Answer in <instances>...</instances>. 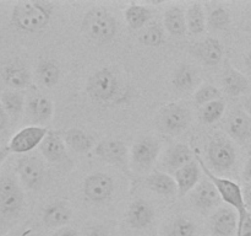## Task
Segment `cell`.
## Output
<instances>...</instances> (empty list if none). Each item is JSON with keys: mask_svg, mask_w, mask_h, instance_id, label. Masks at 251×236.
<instances>
[{"mask_svg": "<svg viewBox=\"0 0 251 236\" xmlns=\"http://www.w3.org/2000/svg\"><path fill=\"white\" fill-rule=\"evenodd\" d=\"M163 27L172 36H184L188 32L185 10L179 5L168 7L163 15Z\"/></svg>", "mask_w": 251, "mask_h": 236, "instance_id": "4316f807", "label": "cell"}, {"mask_svg": "<svg viewBox=\"0 0 251 236\" xmlns=\"http://www.w3.org/2000/svg\"><path fill=\"white\" fill-rule=\"evenodd\" d=\"M81 31L90 41L108 43L117 34L118 25L110 11L105 7L97 6L85 14L81 22Z\"/></svg>", "mask_w": 251, "mask_h": 236, "instance_id": "3957f363", "label": "cell"}, {"mask_svg": "<svg viewBox=\"0 0 251 236\" xmlns=\"http://www.w3.org/2000/svg\"><path fill=\"white\" fill-rule=\"evenodd\" d=\"M199 74L195 69L189 64H181L176 68L174 71L173 79H172V84L174 88L178 91L185 92V91H190L198 85Z\"/></svg>", "mask_w": 251, "mask_h": 236, "instance_id": "f546056e", "label": "cell"}, {"mask_svg": "<svg viewBox=\"0 0 251 236\" xmlns=\"http://www.w3.org/2000/svg\"><path fill=\"white\" fill-rule=\"evenodd\" d=\"M161 152V143L152 137H142L132 144L130 150V161L137 171H149Z\"/></svg>", "mask_w": 251, "mask_h": 236, "instance_id": "9c48e42d", "label": "cell"}, {"mask_svg": "<svg viewBox=\"0 0 251 236\" xmlns=\"http://www.w3.org/2000/svg\"><path fill=\"white\" fill-rule=\"evenodd\" d=\"M125 21L131 30H141L152 19V11L141 4H130L124 11Z\"/></svg>", "mask_w": 251, "mask_h": 236, "instance_id": "4dcf8cb0", "label": "cell"}, {"mask_svg": "<svg viewBox=\"0 0 251 236\" xmlns=\"http://www.w3.org/2000/svg\"><path fill=\"white\" fill-rule=\"evenodd\" d=\"M26 113L32 123L42 125L49 123L54 116L53 101L46 95L36 93L26 101Z\"/></svg>", "mask_w": 251, "mask_h": 236, "instance_id": "4fadbf2b", "label": "cell"}, {"mask_svg": "<svg viewBox=\"0 0 251 236\" xmlns=\"http://www.w3.org/2000/svg\"><path fill=\"white\" fill-rule=\"evenodd\" d=\"M93 151L102 161L118 166L124 171H127L129 150H127L126 144L122 140L103 139L96 144Z\"/></svg>", "mask_w": 251, "mask_h": 236, "instance_id": "7c38bea8", "label": "cell"}, {"mask_svg": "<svg viewBox=\"0 0 251 236\" xmlns=\"http://www.w3.org/2000/svg\"><path fill=\"white\" fill-rule=\"evenodd\" d=\"M63 139L66 147L78 154H86L95 149L96 147L95 138L80 128H70V129L65 130Z\"/></svg>", "mask_w": 251, "mask_h": 236, "instance_id": "d4e9b609", "label": "cell"}, {"mask_svg": "<svg viewBox=\"0 0 251 236\" xmlns=\"http://www.w3.org/2000/svg\"><path fill=\"white\" fill-rule=\"evenodd\" d=\"M42 156L50 164H63L68 160V147L63 137L55 130H48L46 138L39 145Z\"/></svg>", "mask_w": 251, "mask_h": 236, "instance_id": "9a60e30c", "label": "cell"}, {"mask_svg": "<svg viewBox=\"0 0 251 236\" xmlns=\"http://www.w3.org/2000/svg\"><path fill=\"white\" fill-rule=\"evenodd\" d=\"M85 236H109V231L105 226L103 225H95L91 226L86 230Z\"/></svg>", "mask_w": 251, "mask_h": 236, "instance_id": "f35d334b", "label": "cell"}, {"mask_svg": "<svg viewBox=\"0 0 251 236\" xmlns=\"http://www.w3.org/2000/svg\"><path fill=\"white\" fill-rule=\"evenodd\" d=\"M55 5L51 1H19L11 11V24L19 31L37 33L46 29L50 22Z\"/></svg>", "mask_w": 251, "mask_h": 236, "instance_id": "6da1fadb", "label": "cell"}, {"mask_svg": "<svg viewBox=\"0 0 251 236\" xmlns=\"http://www.w3.org/2000/svg\"><path fill=\"white\" fill-rule=\"evenodd\" d=\"M53 236H80V234L76 229L71 228V226H64V228L58 229Z\"/></svg>", "mask_w": 251, "mask_h": 236, "instance_id": "60d3db41", "label": "cell"}, {"mask_svg": "<svg viewBox=\"0 0 251 236\" xmlns=\"http://www.w3.org/2000/svg\"><path fill=\"white\" fill-rule=\"evenodd\" d=\"M230 25V14L226 7L215 6L211 9L207 16V26L210 29L216 30V31H223L227 30Z\"/></svg>", "mask_w": 251, "mask_h": 236, "instance_id": "d590c367", "label": "cell"}, {"mask_svg": "<svg viewBox=\"0 0 251 236\" xmlns=\"http://www.w3.org/2000/svg\"><path fill=\"white\" fill-rule=\"evenodd\" d=\"M115 183L112 176L104 172L88 175L83 181L82 192L85 198L91 203H105L114 193Z\"/></svg>", "mask_w": 251, "mask_h": 236, "instance_id": "30bf717a", "label": "cell"}, {"mask_svg": "<svg viewBox=\"0 0 251 236\" xmlns=\"http://www.w3.org/2000/svg\"><path fill=\"white\" fill-rule=\"evenodd\" d=\"M173 177L176 182V186H178L179 197H184L188 193H191V191L201 181V167L198 160L195 159L185 166L176 170Z\"/></svg>", "mask_w": 251, "mask_h": 236, "instance_id": "44dd1931", "label": "cell"}, {"mask_svg": "<svg viewBox=\"0 0 251 236\" xmlns=\"http://www.w3.org/2000/svg\"><path fill=\"white\" fill-rule=\"evenodd\" d=\"M195 159L198 160L199 165H200L201 170L203 171L205 176L215 184V187L217 188L222 201H225L228 206H232L233 209H235L238 213V216L247 213L248 209L247 206H245L244 197H243L242 187H240L237 182L232 181V179L226 178V177H220L217 176V175H215V172L211 171L210 167L206 166L205 162H203V160L201 159V156L199 154H195Z\"/></svg>", "mask_w": 251, "mask_h": 236, "instance_id": "277c9868", "label": "cell"}, {"mask_svg": "<svg viewBox=\"0 0 251 236\" xmlns=\"http://www.w3.org/2000/svg\"><path fill=\"white\" fill-rule=\"evenodd\" d=\"M188 32L193 36H199L206 31L207 16L201 2H193L185 11Z\"/></svg>", "mask_w": 251, "mask_h": 236, "instance_id": "83f0119b", "label": "cell"}, {"mask_svg": "<svg viewBox=\"0 0 251 236\" xmlns=\"http://www.w3.org/2000/svg\"><path fill=\"white\" fill-rule=\"evenodd\" d=\"M221 96L222 93H221L220 88H217L212 84H203L194 93V101L196 105L202 107L212 101L221 100Z\"/></svg>", "mask_w": 251, "mask_h": 236, "instance_id": "8d00e7d4", "label": "cell"}, {"mask_svg": "<svg viewBox=\"0 0 251 236\" xmlns=\"http://www.w3.org/2000/svg\"><path fill=\"white\" fill-rule=\"evenodd\" d=\"M1 79L10 90L21 91L27 88L32 83L29 69L21 61H11L1 69Z\"/></svg>", "mask_w": 251, "mask_h": 236, "instance_id": "e0dca14e", "label": "cell"}, {"mask_svg": "<svg viewBox=\"0 0 251 236\" xmlns=\"http://www.w3.org/2000/svg\"><path fill=\"white\" fill-rule=\"evenodd\" d=\"M9 123H10V117L6 113V111H5L1 101H0V133L6 130V128L9 127Z\"/></svg>", "mask_w": 251, "mask_h": 236, "instance_id": "ab89813d", "label": "cell"}, {"mask_svg": "<svg viewBox=\"0 0 251 236\" xmlns=\"http://www.w3.org/2000/svg\"><path fill=\"white\" fill-rule=\"evenodd\" d=\"M0 101H1L6 113L9 115L10 119H20L25 108H26V100H25V95L21 91H2V92H0Z\"/></svg>", "mask_w": 251, "mask_h": 236, "instance_id": "f1b7e54d", "label": "cell"}, {"mask_svg": "<svg viewBox=\"0 0 251 236\" xmlns=\"http://www.w3.org/2000/svg\"><path fill=\"white\" fill-rule=\"evenodd\" d=\"M36 71L39 81L46 88H53L60 80V66L51 59H42Z\"/></svg>", "mask_w": 251, "mask_h": 236, "instance_id": "1f68e13d", "label": "cell"}, {"mask_svg": "<svg viewBox=\"0 0 251 236\" xmlns=\"http://www.w3.org/2000/svg\"><path fill=\"white\" fill-rule=\"evenodd\" d=\"M48 130V128L43 127V125H26L20 129L16 134L12 135V138L10 139L9 144H7L10 152L28 154L37 147L39 148Z\"/></svg>", "mask_w": 251, "mask_h": 236, "instance_id": "8fae6325", "label": "cell"}, {"mask_svg": "<svg viewBox=\"0 0 251 236\" xmlns=\"http://www.w3.org/2000/svg\"><path fill=\"white\" fill-rule=\"evenodd\" d=\"M9 154H10V150L7 145L6 147H0V166L4 164V161L7 159Z\"/></svg>", "mask_w": 251, "mask_h": 236, "instance_id": "f6af8a7d", "label": "cell"}, {"mask_svg": "<svg viewBox=\"0 0 251 236\" xmlns=\"http://www.w3.org/2000/svg\"><path fill=\"white\" fill-rule=\"evenodd\" d=\"M86 91L96 102L108 103L114 100L119 91V80L109 68H100L88 78Z\"/></svg>", "mask_w": 251, "mask_h": 236, "instance_id": "5b68a950", "label": "cell"}, {"mask_svg": "<svg viewBox=\"0 0 251 236\" xmlns=\"http://www.w3.org/2000/svg\"><path fill=\"white\" fill-rule=\"evenodd\" d=\"M207 159L216 171H228L237 161V150L229 138L221 134L215 135L208 143Z\"/></svg>", "mask_w": 251, "mask_h": 236, "instance_id": "8992f818", "label": "cell"}, {"mask_svg": "<svg viewBox=\"0 0 251 236\" xmlns=\"http://www.w3.org/2000/svg\"><path fill=\"white\" fill-rule=\"evenodd\" d=\"M15 174L21 186L29 191H37L41 188L46 178L44 165L33 155L20 157L16 162Z\"/></svg>", "mask_w": 251, "mask_h": 236, "instance_id": "ba28073f", "label": "cell"}, {"mask_svg": "<svg viewBox=\"0 0 251 236\" xmlns=\"http://www.w3.org/2000/svg\"><path fill=\"white\" fill-rule=\"evenodd\" d=\"M25 194L16 174L4 172L0 176V226L11 223L21 214Z\"/></svg>", "mask_w": 251, "mask_h": 236, "instance_id": "7a4b0ae2", "label": "cell"}, {"mask_svg": "<svg viewBox=\"0 0 251 236\" xmlns=\"http://www.w3.org/2000/svg\"><path fill=\"white\" fill-rule=\"evenodd\" d=\"M238 213L232 206L217 209L210 221L213 236H235L238 229Z\"/></svg>", "mask_w": 251, "mask_h": 236, "instance_id": "5bb4252c", "label": "cell"}, {"mask_svg": "<svg viewBox=\"0 0 251 236\" xmlns=\"http://www.w3.org/2000/svg\"><path fill=\"white\" fill-rule=\"evenodd\" d=\"M243 178L247 181V183H251V156L247 160L243 171Z\"/></svg>", "mask_w": 251, "mask_h": 236, "instance_id": "7bdbcfd3", "label": "cell"}, {"mask_svg": "<svg viewBox=\"0 0 251 236\" xmlns=\"http://www.w3.org/2000/svg\"><path fill=\"white\" fill-rule=\"evenodd\" d=\"M9 236H25V234H19V233H15V234H11V235Z\"/></svg>", "mask_w": 251, "mask_h": 236, "instance_id": "7dc6e473", "label": "cell"}, {"mask_svg": "<svg viewBox=\"0 0 251 236\" xmlns=\"http://www.w3.org/2000/svg\"><path fill=\"white\" fill-rule=\"evenodd\" d=\"M166 41L164 27L159 24H151L141 32L140 42L147 47H159Z\"/></svg>", "mask_w": 251, "mask_h": 236, "instance_id": "d6a6232c", "label": "cell"}, {"mask_svg": "<svg viewBox=\"0 0 251 236\" xmlns=\"http://www.w3.org/2000/svg\"><path fill=\"white\" fill-rule=\"evenodd\" d=\"M245 66H247L248 70L251 73V49L248 52L247 56H245Z\"/></svg>", "mask_w": 251, "mask_h": 236, "instance_id": "bcb514c9", "label": "cell"}, {"mask_svg": "<svg viewBox=\"0 0 251 236\" xmlns=\"http://www.w3.org/2000/svg\"><path fill=\"white\" fill-rule=\"evenodd\" d=\"M227 130L232 138L239 142L251 138V117L243 110L232 112L227 122Z\"/></svg>", "mask_w": 251, "mask_h": 236, "instance_id": "484cf974", "label": "cell"}, {"mask_svg": "<svg viewBox=\"0 0 251 236\" xmlns=\"http://www.w3.org/2000/svg\"><path fill=\"white\" fill-rule=\"evenodd\" d=\"M220 193L215 184L206 177V179L200 181V183L191 191V202L200 210H210L213 206L221 203Z\"/></svg>", "mask_w": 251, "mask_h": 236, "instance_id": "ac0fdd59", "label": "cell"}, {"mask_svg": "<svg viewBox=\"0 0 251 236\" xmlns=\"http://www.w3.org/2000/svg\"><path fill=\"white\" fill-rule=\"evenodd\" d=\"M238 229L235 236H251V211L248 210L238 216Z\"/></svg>", "mask_w": 251, "mask_h": 236, "instance_id": "74e56055", "label": "cell"}, {"mask_svg": "<svg viewBox=\"0 0 251 236\" xmlns=\"http://www.w3.org/2000/svg\"><path fill=\"white\" fill-rule=\"evenodd\" d=\"M243 197L248 210H251V183H245L243 187Z\"/></svg>", "mask_w": 251, "mask_h": 236, "instance_id": "b9f144b4", "label": "cell"}, {"mask_svg": "<svg viewBox=\"0 0 251 236\" xmlns=\"http://www.w3.org/2000/svg\"><path fill=\"white\" fill-rule=\"evenodd\" d=\"M71 216L73 213L69 203H66L65 201H55L43 209L42 220L47 228L58 230L64 226H68Z\"/></svg>", "mask_w": 251, "mask_h": 236, "instance_id": "7402d4cb", "label": "cell"}, {"mask_svg": "<svg viewBox=\"0 0 251 236\" xmlns=\"http://www.w3.org/2000/svg\"><path fill=\"white\" fill-rule=\"evenodd\" d=\"M194 160H195V154L188 144L176 143L167 149L163 162L169 170L176 172V170L185 166Z\"/></svg>", "mask_w": 251, "mask_h": 236, "instance_id": "603a6c76", "label": "cell"}, {"mask_svg": "<svg viewBox=\"0 0 251 236\" xmlns=\"http://www.w3.org/2000/svg\"><path fill=\"white\" fill-rule=\"evenodd\" d=\"M198 226L185 215H178L169 225V236H195Z\"/></svg>", "mask_w": 251, "mask_h": 236, "instance_id": "e575fe53", "label": "cell"}, {"mask_svg": "<svg viewBox=\"0 0 251 236\" xmlns=\"http://www.w3.org/2000/svg\"><path fill=\"white\" fill-rule=\"evenodd\" d=\"M242 106L243 111L251 117V93L250 95H245L244 97L242 98Z\"/></svg>", "mask_w": 251, "mask_h": 236, "instance_id": "ee69618b", "label": "cell"}, {"mask_svg": "<svg viewBox=\"0 0 251 236\" xmlns=\"http://www.w3.org/2000/svg\"><path fill=\"white\" fill-rule=\"evenodd\" d=\"M145 184L154 193L163 197H172L178 194V186L173 176L167 172L154 171L145 178Z\"/></svg>", "mask_w": 251, "mask_h": 236, "instance_id": "cb8c5ba5", "label": "cell"}, {"mask_svg": "<svg viewBox=\"0 0 251 236\" xmlns=\"http://www.w3.org/2000/svg\"><path fill=\"white\" fill-rule=\"evenodd\" d=\"M226 111V102L221 100L212 101L207 105L202 106L200 111V119L203 124H213L222 118Z\"/></svg>", "mask_w": 251, "mask_h": 236, "instance_id": "836d02e7", "label": "cell"}, {"mask_svg": "<svg viewBox=\"0 0 251 236\" xmlns=\"http://www.w3.org/2000/svg\"><path fill=\"white\" fill-rule=\"evenodd\" d=\"M190 122V110L180 103H168L162 107L158 115L159 129L169 135H179L185 132Z\"/></svg>", "mask_w": 251, "mask_h": 236, "instance_id": "52a82bcc", "label": "cell"}, {"mask_svg": "<svg viewBox=\"0 0 251 236\" xmlns=\"http://www.w3.org/2000/svg\"><path fill=\"white\" fill-rule=\"evenodd\" d=\"M154 218V209L145 199L139 198L135 199L129 206V209L126 211V221L130 225V228L135 230H142L146 229L147 226L151 225Z\"/></svg>", "mask_w": 251, "mask_h": 236, "instance_id": "d6986e66", "label": "cell"}, {"mask_svg": "<svg viewBox=\"0 0 251 236\" xmlns=\"http://www.w3.org/2000/svg\"><path fill=\"white\" fill-rule=\"evenodd\" d=\"M221 79L225 92L233 97L245 95L250 88V83L247 76L237 70L228 60L225 63Z\"/></svg>", "mask_w": 251, "mask_h": 236, "instance_id": "ffe728a7", "label": "cell"}, {"mask_svg": "<svg viewBox=\"0 0 251 236\" xmlns=\"http://www.w3.org/2000/svg\"><path fill=\"white\" fill-rule=\"evenodd\" d=\"M190 51L199 60L207 66H216L222 61L225 48L217 38L207 37L190 47Z\"/></svg>", "mask_w": 251, "mask_h": 236, "instance_id": "2e32d148", "label": "cell"}]
</instances>
